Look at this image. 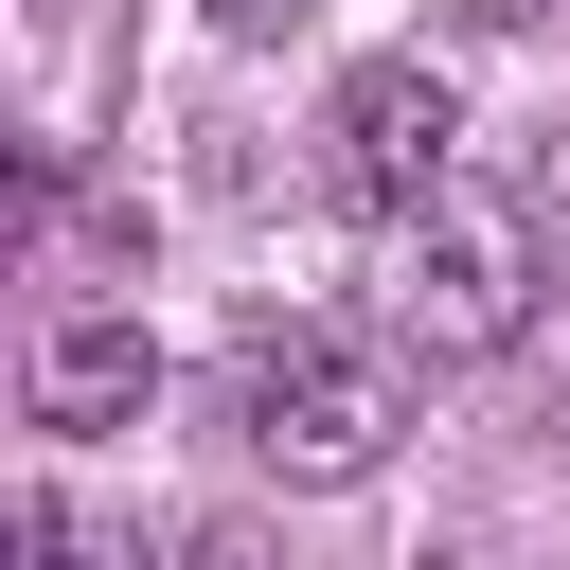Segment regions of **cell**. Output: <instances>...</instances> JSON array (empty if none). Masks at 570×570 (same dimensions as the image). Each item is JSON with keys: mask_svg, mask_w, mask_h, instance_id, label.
<instances>
[{"mask_svg": "<svg viewBox=\"0 0 570 570\" xmlns=\"http://www.w3.org/2000/svg\"><path fill=\"white\" fill-rule=\"evenodd\" d=\"M232 428H249V463H267V481L338 499V481H374V463L410 445V338L285 321V338H249V392H232Z\"/></svg>", "mask_w": 570, "mask_h": 570, "instance_id": "6da1fadb", "label": "cell"}, {"mask_svg": "<svg viewBox=\"0 0 570 570\" xmlns=\"http://www.w3.org/2000/svg\"><path fill=\"white\" fill-rule=\"evenodd\" d=\"M534 214L517 196H481V178H445L428 214H392V338L410 356H517L534 338Z\"/></svg>", "mask_w": 570, "mask_h": 570, "instance_id": "7a4b0ae2", "label": "cell"}, {"mask_svg": "<svg viewBox=\"0 0 570 570\" xmlns=\"http://www.w3.org/2000/svg\"><path fill=\"white\" fill-rule=\"evenodd\" d=\"M463 178V89L428 71V53H374L356 89H338V196L356 214H428Z\"/></svg>", "mask_w": 570, "mask_h": 570, "instance_id": "3957f363", "label": "cell"}, {"mask_svg": "<svg viewBox=\"0 0 570 570\" xmlns=\"http://www.w3.org/2000/svg\"><path fill=\"white\" fill-rule=\"evenodd\" d=\"M142 392H160V338H142L125 303H71V321L36 338V410H53V428H125Z\"/></svg>", "mask_w": 570, "mask_h": 570, "instance_id": "277c9868", "label": "cell"}, {"mask_svg": "<svg viewBox=\"0 0 570 570\" xmlns=\"http://www.w3.org/2000/svg\"><path fill=\"white\" fill-rule=\"evenodd\" d=\"M0 570H107V534H89L71 499H18V534H0Z\"/></svg>", "mask_w": 570, "mask_h": 570, "instance_id": "5b68a950", "label": "cell"}, {"mask_svg": "<svg viewBox=\"0 0 570 570\" xmlns=\"http://www.w3.org/2000/svg\"><path fill=\"white\" fill-rule=\"evenodd\" d=\"M303 18H321V0H214V36H232V53H267V36H303Z\"/></svg>", "mask_w": 570, "mask_h": 570, "instance_id": "8992f818", "label": "cell"}]
</instances>
